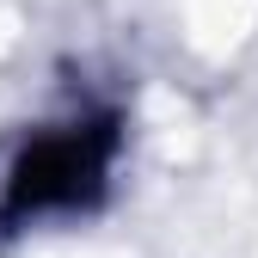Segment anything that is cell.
I'll use <instances>...</instances> for the list:
<instances>
[{"label": "cell", "instance_id": "obj_1", "mask_svg": "<svg viewBox=\"0 0 258 258\" xmlns=\"http://www.w3.org/2000/svg\"><path fill=\"white\" fill-rule=\"evenodd\" d=\"M111 160H117V117H86V123L43 129L7 172L0 221H31V215H61V209L99 203V190L111 178Z\"/></svg>", "mask_w": 258, "mask_h": 258}]
</instances>
